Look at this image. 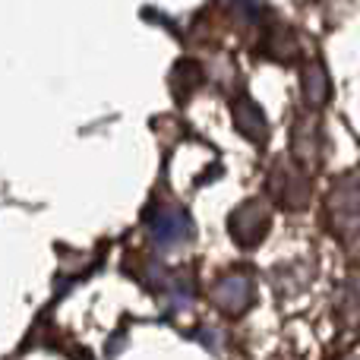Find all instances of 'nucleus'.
<instances>
[]
</instances>
